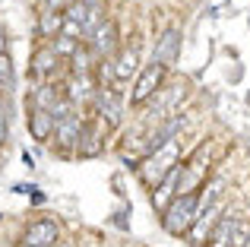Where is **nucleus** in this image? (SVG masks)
Returning a JSON list of instances; mask_svg holds the SVG:
<instances>
[{"instance_id":"nucleus-1","label":"nucleus","mask_w":250,"mask_h":247,"mask_svg":"<svg viewBox=\"0 0 250 247\" xmlns=\"http://www.w3.org/2000/svg\"><path fill=\"white\" fill-rule=\"evenodd\" d=\"M196 212H200V193L196 190L181 193V197L165 209V231L168 235H184V231H190Z\"/></svg>"},{"instance_id":"nucleus-2","label":"nucleus","mask_w":250,"mask_h":247,"mask_svg":"<svg viewBox=\"0 0 250 247\" xmlns=\"http://www.w3.org/2000/svg\"><path fill=\"white\" fill-rule=\"evenodd\" d=\"M162 80H165V67H162V63H149L140 73V80H136V89L130 92V102H133V105H143L146 99H152V95L159 92Z\"/></svg>"},{"instance_id":"nucleus-3","label":"nucleus","mask_w":250,"mask_h":247,"mask_svg":"<svg viewBox=\"0 0 250 247\" xmlns=\"http://www.w3.org/2000/svg\"><path fill=\"white\" fill-rule=\"evenodd\" d=\"M174 162H177V146L168 143V146H162L159 152H155V159L149 162V168H143V178H146L149 184H159V181L168 178V171H171Z\"/></svg>"},{"instance_id":"nucleus-4","label":"nucleus","mask_w":250,"mask_h":247,"mask_svg":"<svg viewBox=\"0 0 250 247\" xmlns=\"http://www.w3.org/2000/svg\"><path fill=\"white\" fill-rule=\"evenodd\" d=\"M219 212H222V203H219V200H215L212 206H206V209L196 212L193 225H190V231H187L190 241H193V244H203V241H206V238L212 235V228L219 225Z\"/></svg>"},{"instance_id":"nucleus-5","label":"nucleus","mask_w":250,"mask_h":247,"mask_svg":"<svg viewBox=\"0 0 250 247\" xmlns=\"http://www.w3.org/2000/svg\"><path fill=\"white\" fill-rule=\"evenodd\" d=\"M57 222H51V219H38V222H32L29 228H25V238L22 244L29 247H57Z\"/></svg>"},{"instance_id":"nucleus-6","label":"nucleus","mask_w":250,"mask_h":247,"mask_svg":"<svg viewBox=\"0 0 250 247\" xmlns=\"http://www.w3.org/2000/svg\"><path fill=\"white\" fill-rule=\"evenodd\" d=\"M181 127H184V114H174V118H165L159 124V127L152 130V136H149V152H159L162 146H168V143H174V136L181 133Z\"/></svg>"},{"instance_id":"nucleus-7","label":"nucleus","mask_w":250,"mask_h":247,"mask_svg":"<svg viewBox=\"0 0 250 247\" xmlns=\"http://www.w3.org/2000/svg\"><path fill=\"white\" fill-rule=\"evenodd\" d=\"M117 48V25L114 22H98L92 29V51L98 57H108Z\"/></svg>"},{"instance_id":"nucleus-8","label":"nucleus","mask_w":250,"mask_h":247,"mask_svg":"<svg viewBox=\"0 0 250 247\" xmlns=\"http://www.w3.org/2000/svg\"><path fill=\"white\" fill-rule=\"evenodd\" d=\"M177 51H181V32L177 29H168L165 35H162V41L155 44V61L152 63H162V67H171V63L177 61Z\"/></svg>"},{"instance_id":"nucleus-9","label":"nucleus","mask_w":250,"mask_h":247,"mask_svg":"<svg viewBox=\"0 0 250 247\" xmlns=\"http://www.w3.org/2000/svg\"><path fill=\"white\" fill-rule=\"evenodd\" d=\"M95 108H98V114H102V118H108V124H121V118H124L121 99H117V95L111 92L108 86L95 92Z\"/></svg>"},{"instance_id":"nucleus-10","label":"nucleus","mask_w":250,"mask_h":247,"mask_svg":"<svg viewBox=\"0 0 250 247\" xmlns=\"http://www.w3.org/2000/svg\"><path fill=\"white\" fill-rule=\"evenodd\" d=\"M83 127H85V124L80 118H70V121H63V124H54V140H57V146L67 149V146H73V143H80Z\"/></svg>"},{"instance_id":"nucleus-11","label":"nucleus","mask_w":250,"mask_h":247,"mask_svg":"<svg viewBox=\"0 0 250 247\" xmlns=\"http://www.w3.org/2000/svg\"><path fill=\"white\" fill-rule=\"evenodd\" d=\"M136 70H140V54H136V48L121 51V54H117V61H114V80L117 82H127Z\"/></svg>"},{"instance_id":"nucleus-12","label":"nucleus","mask_w":250,"mask_h":247,"mask_svg":"<svg viewBox=\"0 0 250 247\" xmlns=\"http://www.w3.org/2000/svg\"><path fill=\"white\" fill-rule=\"evenodd\" d=\"M102 152V127L98 124H85L80 136V155H98Z\"/></svg>"},{"instance_id":"nucleus-13","label":"nucleus","mask_w":250,"mask_h":247,"mask_svg":"<svg viewBox=\"0 0 250 247\" xmlns=\"http://www.w3.org/2000/svg\"><path fill=\"white\" fill-rule=\"evenodd\" d=\"M51 133H54V121H51V114L42 111V108H32V136L44 143Z\"/></svg>"},{"instance_id":"nucleus-14","label":"nucleus","mask_w":250,"mask_h":247,"mask_svg":"<svg viewBox=\"0 0 250 247\" xmlns=\"http://www.w3.org/2000/svg\"><path fill=\"white\" fill-rule=\"evenodd\" d=\"M247 244H250V222H247V219H234L225 247H247Z\"/></svg>"},{"instance_id":"nucleus-15","label":"nucleus","mask_w":250,"mask_h":247,"mask_svg":"<svg viewBox=\"0 0 250 247\" xmlns=\"http://www.w3.org/2000/svg\"><path fill=\"white\" fill-rule=\"evenodd\" d=\"M181 171H184V168H177V165H174V168L168 171V178L162 181V187H159V190L152 193V203H155V206H162V203H165V200L171 197V193H174V181L181 178Z\"/></svg>"},{"instance_id":"nucleus-16","label":"nucleus","mask_w":250,"mask_h":247,"mask_svg":"<svg viewBox=\"0 0 250 247\" xmlns=\"http://www.w3.org/2000/svg\"><path fill=\"white\" fill-rule=\"evenodd\" d=\"M54 67H57V54H54V48H42V51L35 54V73H38V76H48Z\"/></svg>"},{"instance_id":"nucleus-17","label":"nucleus","mask_w":250,"mask_h":247,"mask_svg":"<svg viewBox=\"0 0 250 247\" xmlns=\"http://www.w3.org/2000/svg\"><path fill=\"white\" fill-rule=\"evenodd\" d=\"M57 102H61V92H57L54 86H42L35 92V108H42V111H51Z\"/></svg>"},{"instance_id":"nucleus-18","label":"nucleus","mask_w":250,"mask_h":247,"mask_svg":"<svg viewBox=\"0 0 250 247\" xmlns=\"http://www.w3.org/2000/svg\"><path fill=\"white\" fill-rule=\"evenodd\" d=\"M57 29H63V13L44 10V13H42V35H54Z\"/></svg>"},{"instance_id":"nucleus-19","label":"nucleus","mask_w":250,"mask_h":247,"mask_svg":"<svg viewBox=\"0 0 250 247\" xmlns=\"http://www.w3.org/2000/svg\"><path fill=\"white\" fill-rule=\"evenodd\" d=\"M10 86H13V63L6 54H0V92H6Z\"/></svg>"},{"instance_id":"nucleus-20","label":"nucleus","mask_w":250,"mask_h":247,"mask_svg":"<svg viewBox=\"0 0 250 247\" xmlns=\"http://www.w3.org/2000/svg\"><path fill=\"white\" fill-rule=\"evenodd\" d=\"M80 51V44H76V38H67V35H57V41H54V54L61 57V54H76Z\"/></svg>"},{"instance_id":"nucleus-21","label":"nucleus","mask_w":250,"mask_h":247,"mask_svg":"<svg viewBox=\"0 0 250 247\" xmlns=\"http://www.w3.org/2000/svg\"><path fill=\"white\" fill-rule=\"evenodd\" d=\"M6 133H10V127H6V111H3V105H0V143L6 140Z\"/></svg>"},{"instance_id":"nucleus-22","label":"nucleus","mask_w":250,"mask_h":247,"mask_svg":"<svg viewBox=\"0 0 250 247\" xmlns=\"http://www.w3.org/2000/svg\"><path fill=\"white\" fill-rule=\"evenodd\" d=\"M67 3V0H44V10H51V13H57L61 6Z\"/></svg>"},{"instance_id":"nucleus-23","label":"nucleus","mask_w":250,"mask_h":247,"mask_svg":"<svg viewBox=\"0 0 250 247\" xmlns=\"http://www.w3.org/2000/svg\"><path fill=\"white\" fill-rule=\"evenodd\" d=\"M3 44H6V38H3V32H0V54H3Z\"/></svg>"},{"instance_id":"nucleus-24","label":"nucleus","mask_w":250,"mask_h":247,"mask_svg":"<svg viewBox=\"0 0 250 247\" xmlns=\"http://www.w3.org/2000/svg\"><path fill=\"white\" fill-rule=\"evenodd\" d=\"M57 247H73V244H70V241H63V244H57Z\"/></svg>"},{"instance_id":"nucleus-25","label":"nucleus","mask_w":250,"mask_h":247,"mask_svg":"<svg viewBox=\"0 0 250 247\" xmlns=\"http://www.w3.org/2000/svg\"><path fill=\"white\" fill-rule=\"evenodd\" d=\"M247 247H250V244H247Z\"/></svg>"}]
</instances>
